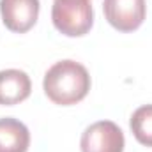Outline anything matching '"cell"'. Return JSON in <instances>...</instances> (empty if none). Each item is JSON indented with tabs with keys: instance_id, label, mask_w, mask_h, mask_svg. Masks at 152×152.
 <instances>
[{
	"instance_id": "cell-1",
	"label": "cell",
	"mask_w": 152,
	"mask_h": 152,
	"mask_svg": "<svg viewBox=\"0 0 152 152\" xmlns=\"http://www.w3.org/2000/svg\"><path fill=\"white\" fill-rule=\"evenodd\" d=\"M44 94L60 106H71L85 99L90 90V75L85 66L76 60L55 62L42 80Z\"/></svg>"
},
{
	"instance_id": "cell-2",
	"label": "cell",
	"mask_w": 152,
	"mask_h": 152,
	"mask_svg": "<svg viewBox=\"0 0 152 152\" xmlns=\"http://www.w3.org/2000/svg\"><path fill=\"white\" fill-rule=\"evenodd\" d=\"M55 28L67 37H81L94 25V9L90 0H55L51 7Z\"/></svg>"
},
{
	"instance_id": "cell-3",
	"label": "cell",
	"mask_w": 152,
	"mask_h": 152,
	"mask_svg": "<svg viewBox=\"0 0 152 152\" xmlns=\"http://www.w3.org/2000/svg\"><path fill=\"white\" fill-rule=\"evenodd\" d=\"M124 133L112 120L90 124L80 140L81 152H124Z\"/></svg>"
},
{
	"instance_id": "cell-4",
	"label": "cell",
	"mask_w": 152,
	"mask_h": 152,
	"mask_svg": "<svg viewBox=\"0 0 152 152\" xmlns=\"http://www.w3.org/2000/svg\"><path fill=\"white\" fill-rule=\"evenodd\" d=\"M103 12L118 32H133L145 21L147 4L145 0H104Z\"/></svg>"
},
{
	"instance_id": "cell-5",
	"label": "cell",
	"mask_w": 152,
	"mask_h": 152,
	"mask_svg": "<svg viewBox=\"0 0 152 152\" xmlns=\"http://www.w3.org/2000/svg\"><path fill=\"white\" fill-rule=\"evenodd\" d=\"M4 25L16 34L28 32L39 18V0H0Z\"/></svg>"
},
{
	"instance_id": "cell-6",
	"label": "cell",
	"mask_w": 152,
	"mask_h": 152,
	"mask_svg": "<svg viewBox=\"0 0 152 152\" xmlns=\"http://www.w3.org/2000/svg\"><path fill=\"white\" fill-rule=\"evenodd\" d=\"M32 92V81L21 69L0 71V104L12 106L25 101Z\"/></svg>"
},
{
	"instance_id": "cell-7",
	"label": "cell",
	"mask_w": 152,
	"mask_h": 152,
	"mask_svg": "<svg viewBox=\"0 0 152 152\" xmlns=\"http://www.w3.org/2000/svg\"><path fill=\"white\" fill-rule=\"evenodd\" d=\"M30 147L28 127L12 117L0 118V152H27Z\"/></svg>"
},
{
	"instance_id": "cell-8",
	"label": "cell",
	"mask_w": 152,
	"mask_h": 152,
	"mask_svg": "<svg viewBox=\"0 0 152 152\" xmlns=\"http://www.w3.org/2000/svg\"><path fill=\"white\" fill-rule=\"evenodd\" d=\"M133 136L145 147H152V104L136 108L129 120Z\"/></svg>"
}]
</instances>
